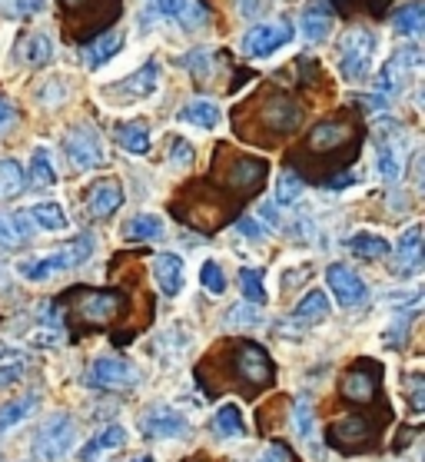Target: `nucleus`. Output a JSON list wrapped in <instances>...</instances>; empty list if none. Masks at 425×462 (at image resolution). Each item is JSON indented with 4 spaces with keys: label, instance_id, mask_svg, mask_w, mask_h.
Returning <instances> with one entry per match:
<instances>
[{
    "label": "nucleus",
    "instance_id": "1",
    "mask_svg": "<svg viewBox=\"0 0 425 462\" xmlns=\"http://www.w3.org/2000/svg\"><path fill=\"white\" fill-rule=\"evenodd\" d=\"M90 256H94V236H90V233H80V236H73L60 250L31 253V256L17 260V276L27 280V283H43V280H51V276L67 273L73 266L87 263Z\"/></svg>",
    "mask_w": 425,
    "mask_h": 462
},
{
    "label": "nucleus",
    "instance_id": "2",
    "mask_svg": "<svg viewBox=\"0 0 425 462\" xmlns=\"http://www.w3.org/2000/svg\"><path fill=\"white\" fill-rule=\"evenodd\" d=\"M379 37L369 27H349L339 37V74L346 84H365L375 67Z\"/></svg>",
    "mask_w": 425,
    "mask_h": 462
},
{
    "label": "nucleus",
    "instance_id": "3",
    "mask_svg": "<svg viewBox=\"0 0 425 462\" xmlns=\"http://www.w3.org/2000/svg\"><path fill=\"white\" fill-rule=\"evenodd\" d=\"M160 80H163L160 60H146L136 74H130L126 80H120V84H114V87H106L100 94H104V100H114L116 110H120V106H134V104L150 100V97L160 90Z\"/></svg>",
    "mask_w": 425,
    "mask_h": 462
},
{
    "label": "nucleus",
    "instance_id": "4",
    "mask_svg": "<svg viewBox=\"0 0 425 462\" xmlns=\"http://www.w3.org/2000/svg\"><path fill=\"white\" fill-rule=\"evenodd\" d=\"M73 442H77V420L70 412H53L51 420L43 422L37 439H33V449L37 456L47 462H60L73 452Z\"/></svg>",
    "mask_w": 425,
    "mask_h": 462
},
{
    "label": "nucleus",
    "instance_id": "5",
    "mask_svg": "<svg viewBox=\"0 0 425 462\" xmlns=\"http://www.w3.org/2000/svg\"><path fill=\"white\" fill-rule=\"evenodd\" d=\"M296 37V27L286 21H273V23H256L243 33L239 41V51L246 57H273L276 51H282L286 43H292Z\"/></svg>",
    "mask_w": 425,
    "mask_h": 462
},
{
    "label": "nucleus",
    "instance_id": "6",
    "mask_svg": "<svg viewBox=\"0 0 425 462\" xmlns=\"http://www.w3.org/2000/svg\"><path fill=\"white\" fill-rule=\"evenodd\" d=\"M63 153H67V160L73 163V170H80V173L100 170L106 163L100 134H94L90 126H73L70 134L63 137Z\"/></svg>",
    "mask_w": 425,
    "mask_h": 462
},
{
    "label": "nucleus",
    "instance_id": "7",
    "mask_svg": "<svg viewBox=\"0 0 425 462\" xmlns=\"http://www.w3.org/2000/svg\"><path fill=\"white\" fill-rule=\"evenodd\" d=\"M87 379H90V386L100 389H134L140 383V373L134 363H126L120 356H97Z\"/></svg>",
    "mask_w": 425,
    "mask_h": 462
},
{
    "label": "nucleus",
    "instance_id": "8",
    "mask_svg": "<svg viewBox=\"0 0 425 462\" xmlns=\"http://www.w3.org/2000/svg\"><path fill=\"white\" fill-rule=\"evenodd\" d=\"M150 11L160 21L180 23L183 31H199L209 21V11L199 0H150Z\"/></svg>",
    "mask_w": 425,
    "mask_h": 462
},
{
    "label": "nucleus",
    "instance_id": "9",
    "mask_svg": "<svg viewBox=\"0 0 425 462\" xmlns=\"http://www.w3.org/2000/svg\"><path fill=\"white\" fill-rule=\"evenodd\" d=\"M326 283H329V293L336 296V303L346 306V310L365 303V293H369L365 283L359 280V273L346 263H329L326 266Z\"/></svg>",
    "mask_w": 425,
    "mask_h": 462
},
{
    "label": "nucleus",
    "instance_id": "10",
    "mask_svg": "<svg viewBox=\"0 0 425 462\" xmlns=\"http://www.w3.org/2000/svg\"><path fill=\"white\" fill-rule=\"evenodd\" d=\"M140 430L150 436V439H180L189 432V422L183 412H177L173 406H150V410L140 416Z\"/></svg>",
    "mask_w": 425,
    "mask_h": 462
},
{
    "label": "nucleus",
    "instance_id": "11",
    "mask_svg": "<svg viewBox=\"0 0 425 462\" xmlns=\"http://www.w3.org/2000/svg\"><path fill=\"white\" fill-rule=\"evenodd\" d=\"M375 167H379V177L385 183H399L405 170V137L402 134H383L379 143H375Z\"/></svg>",
    "mask_w": 425,
    "mask_h": 462
},
{
    "label": "nucleus",
    "instance_id": "12",
    "mask_svg": "<svg viewBox=\"0 0 425 462\" xmlns=\"http://www.w3.org/2000/svg\"><path fill=\"white\" fill-rule=\"evenodd\" d=\"M153 283L160 286L163 296H180L183 293V283H187V266L177 253H160L153 260Z\"/></svg>",
    "mask_w": 425,
    "mask_h": 462
},
{
    "label": "nucleus",
    "instance_id": "13",
    "mask_svg": "<svg viewBox=\"0 0 425 462\" xmlns=\"http://www.w3.org/2000/svg\"><path fill=\"white\" fill-rule=\"evenodd\" d=\"M120 207H124V187L116 180H97L94 187H90V197H87L90 217L104 220V217H114Z\"/></svg>",
    "mask_w": 425,
    "mask_h": 462
},
{
    "label": "nucleus",
    "instance_id": "14",
    "mask_svg": "<svg viewBox=\"0 0 425 462\" xmlns=\"http://www.w3.org/2000/svg\"><path fill=\"white\" fill-rule=\"evenodd\" d=\"M422 266V226L412 223L395 246V273H415Z\"/></svg>",
    "mask_w": 425,
    "mask_h": 462
},
{
    "label": "nucleus",
    "instance_id": "15",
    "mask_svg": "<svg viewBox=\"0 0 425 462\" xmlns=\"http://www.w3.org/2000/svg\"><path fill=\"white\" fill-rule=\"evenodd\" d=\"M180 124L197 126V130H207V134H213V130L223 124V110H219L217 100L199 97V100H189V104L180 110Z\"/></svg>",
    "mask_w": 425,
    "mask_h": 462
},
{
    "label": "nucleus",
    "instance_id": "16",
    "mask_svg": "<svg viewBox=\"0 0 425 462\" xmlns=\"http://www.w3.org/2000/svg\"><path fill=\"white\" fill-rule=\"evenodd\" d=\"M332 23H336V17H332V7H329V0H316V4H310L306 11H302V37L312 43H319L329 37L332 31Z\"/></svg>",
    "mask_w": 425,
    "mask_h": 462
},
{
    "label": "nucleus",
    "instance_id": "17",
    "mask_svg": "<svg viewBox=\"0 0 425 462\" xmlns=\"http://www.w3.org/2000/svg\"><path fill=\"white\" fill-rule=\"evenodd\" d=\"M126 442V430L124 426H106V430H100L90 442H83L80 446V462H97V459H104L106 452H114L120 449Z\"/></svg>",
    "mask_w": 425,
    "mask_h": 462
},
{
    "label": "nucleus",
    "instance_id": "18",
    "mask_svg": "<svg viewBox=\"0 0 425 462\" xmlns=\"http://www.w3.org/2000/svg\"><path fill=\"white\" fill-rule=\"evenodd\" d=\"M27 177L37 189H53L57 187V167H53V150L47 143H37L27 163Z\"/></svg>",
    "mask_w": 425,
    "mask_h": 462
},
{
    "label": "nucleus",
    "instance_id": "19",
    "mask_svg": "<svg viewBox=\"0 0 425 462\" xmlns=\"http://www.w3.org/2000/svg\"><path fill=\"white\" fill-rule=\"evenodd\" d=\"M37 406H41V396H37V393L4 402V406H0V436H7V432H14L17 426H23V422L37 412Z\"/></svg>",
    "mask_w": 425,
    "mask_h": 462
},
{
    "label": "nucleus",
    "instance_id": "20",
    "mask_svg": "<svg viewBox=\"0 0 425 462\" xmlns=\"http://www.w3.org/2000/svg\"><path fill=\"white\" fill-rule=\"evenodd\" d=\"M236 366L249 383H266L270 373H273L270 356H266L256 343H243V349H239V356H236Z\"/></svg>",
    "mask_w": 425,
    "mask_h": 462
},
{
    "label": "nucleus",
    "instance_id": "21",
    "mask_svg": "<svg viewBox=\"0 0 425 462\" xmlns=\"http://www.w3.org/2000/svg\"><path fill=\"white\" fill-rule=\"evenodd\" d=\"M114 140L126 153H136V157L150 153V130H146L143 120H124V124H116Z\"/></svg>",
    "mask_w": 425,
    "mask_h": 462
},
{
    "label": "nucleus",
    "instance_id": "22",
    "mask_svg": "<svg viewBox=\"0 0 425 462\" xmlns=\"http://www.w3.org/2000/svg\"><path fill=\"white\" fill-rule=\"evenodd\" d=\"M183 67H187L197 80H213V77L223 70V53L213 51V47H197V51H189L187 57H183Z\"/></svg>",
    "mask_w": 425,
    "mask_h": 462
},
{
    "label": "nucleus",
    "instance_id": "23",
    "mask_svg": "<svg viewBox=\"0 0 425 462\" xmlns=\"http://www.w3.org/2000/svg\"><path fill=\"white\" fill-rule=\"evenodd\" d=\"M213 432L223 436V439H243L246 436V416H243L236 402H223L213 412Z\"/></svg>",
    "mask_w": 425,
    "mask_h": 462
},
{
    "label": "nucleus",
    "instance_id": "24",
    "mask_svg": "<svg viewBox=\"0 0 425 462\" xmlns=\"http://www.w3.org/2000/svg\"><path fill=\"white\" fill-rule=\"evenodd\" d=\"M329 313H332L329 293H322V290H310L300 303L292 306V319L296 323H319V319H329Z\"/></svg>",
    "mask_w": 425,
    "mask_h": 462
},
{
    "label": "nucleus",
    "instance_id": "25",
    "mask_svg": "<svg viewBox=\"0 0 425 462\" xmlns=\"http://www.w3.org/2000/svg\"><path fill=\"white\" fill-rule=\"evenodd\" d=\"M27 217L33 220V226H41V230H47V233H63L67 226H70L67 213H63V207H60V203H53V200L33 203L31 210H27Z\"/></svg>",
    "mask_w": 425,
    "mask_h": 462
},
{
    "label": "nucleus",
    "instance_id": "26",
    "mask_svg": "<svg viewBox=\"0 0 425 462\" xmlns=\"http://www.w3.org/2000/svg\"><path fill=\"white\" fill-rule=\"evenodd\" d=\"M120 43H124V33L120 31H110V33H104V37H97L94 43H87V47H83L87 67H104L106 60H114L116 53H120Z\"/></svg>",
    "mask_w": 425,
    "mask_h": 462
},
{
    "label": "nucleus",
    "instance_id": "27",
    "mask_svg": "<svg viewBox=\"0 0 425 462\" xmlns=\"http://www.w3.org/2000/svg\"><path fill=\"white\" fill-rule=\"evenodd\" d=\"M346 246L356 253V256H363V260H383L385 253H389V240H385L383 233H373V230H356Z\"/></svg>",
    "mask_w": 425,
    "mask_h": 462
},
{
    "label": "nucleus",
    "instance_id": "28",
    "mask_svg": "<svg viewBox=\"0 0 425 462\" xmlns=\"http://www.w3.org/2000/svg\"><path fill=\"white\" fill-rule=\"evenodd\" d=\"M166 230L163 217H156V213H136L134 220L126 223V240L134 243H146V240H160Z\"/></svg>",
    "mask_w": 425,
    "mask_h": 462
},
{
    "label": "nucleus",
    "instance_id": "29",
    "mask_svg": "<svg viewBox=\"0 0 425 462\" xmlns=\"http://www.w3.org/2000/svg\"><path fill=\"white\" fill-rule=\"evenodd\" d=\"M27 189V173L17 160H0V203L21 197Z\"/></svg>",
    "mask_w": 425,
    "mask_h": 462
},
{
    "label": "nucleus",
    "instance_id": "30",
    "mask_svg": "<svg viewBox=\"0 0 425 462\" xmlns=\"http://www.w3.org/2000/svg\"><path fill=\"white\" fill-rule=\"evenodd\" d=\"M21 60L27 67H47L53 60V41L47 33H31L27 41L21 43Z\"/></svg>",
    "mask_w": 425,
    "mask_h": 462
},
{
    "label": "nucleus",
    "instance_id": "31",
    "mask_svg": "<svg viewBox=\"0 0 425 462\" xmlns=\"http://www.w3.org/2000/svg\"><path fill=\"white\" fill-rule=\"evenodd\" d=\"M393 23H395V31L405 33V37H419V33H422V27H425L422 4H419V0H409V4H402V7L395 11Z\"/></svg>",
    "mask_w": 425,
    "mask_h": 462
},
{
    "label": "nucleus",
    "instance_id": "32",
    "mask_svg": "<svg viewBox=\"0 0 425 462\" xmlns=\"http://www.w3.org/2000/svg\"><path fill=\"white\" fill-rule=\"evenodd\" d=\"M292 430H296L300 439L312 442V432H316V412H312V402L306 400V396H300L296 406H292Z\"/></svg>",
    "mask_w": 425,
    "mask_h": 462
},
{
    "label": "nucleus",
    "instance_id": "33",
    "mask_svg": "<svg viewBox=\"0 0 425 462\" xmlns=\"http://www.w3.org/2000/svg\"><path fill=\"white\" fill-rule=\"evenodd\" d=\"M346 137H349V126L346 124H319L312 130L310 140L316 150H329V147H336V143H343Z\"/></svg>",
    "mask_w": 425,
    "mask_h": 462
},
{
    "label": "nucleus",
    "instance_id": "34",
    "mask_svg": "<svg viewBox=\"0 0 425 462\" xmlns=\"http://www.w3.org/2000/svg\"><path fill=\"white\" fill-rule=\"evenodd\" d=\"M33 97H37L41 106H63L67 97H70V87H67V80H60V77H51V80H43V87Z\"/></svg>",
    "mask_w": 425,
    "mask_h": 462
},
{
    "label": "nucleus",
    "instance_id": "35",
    "mask_svg": "<svg viewBox=\"0 0 425 462\" xmlns=\"http://www.w3.org/2000/svg\"><path fill=\"white\" fill-rule=\"evenodd\" d=\"M199 283H203V290L209 296H223L226 293V273H223V266L217 260H207L199 266Z\"/></svg>",
    "mask_w": 425,
    "mask_h": 462
},
{
    "label": "nucleus",
    "instance_id": "36",
    "mask_svg": "<svg viewBox=\"0 0 425 462\" xmlns=\"http://www.w3.org/2000/svg\"><path fill=\"white\" fill-rule=\"evenodd\" d=\"M239 286H243V300L253 306H263L266 303V286H263L260 273L256 270H239Z\"/></svg>",
    "mask_w": 425,
    "mask_h": 462
},
{
    "label": "nucleus",
    "instance_id": "37",
    "mask_svg": "<svg viewBox=\"0 0 425 462\" xmlns=\"http://www.w3.org/2000/svg\"><path fill=\"white\" fill-rule=\"evenodd\" d=\"M300 197H302V177H300V173H292V170L280 173V183H276V203H282V207H292Z\"/></svg>",
    "mask_w": 425,
    "mask_h": 462
},
{
    "label": "nucleus",
    "instance_id": "38",
    "mask_svg": "<svg viewBox=\"0 0 425 462\" xmlns=\"http://www.w3.org/2000/svg\"><path fill=\"white\" fill-rule=\"evenodd\" d=\"M296 124H300V110H296V104H290V100H276L270 110V126H276L280 134H286V130H292Z\"/></svg>",
    "mask_w": 425,
    "mask_h": 462
},
{
    "label": "nucleus",
    "instance_id": "39",
    "mask_svg": "<svg viewBox=\"0 0 425 462\" xmlns=\"http://www.w3.org/2000/svg\"><path fill=\"white\" fill-rule=\"evenodd\" d=\"M120 310V300L116 296H106V293H94L87 303H83V313L90 316V319H106V316H114Z\"/></svg>",
    "mask_w": 425,
    "mask_h": 462
},
{
    "label": "nucleus",
    "instance_id": "40",
    "mask_svg": "<svg viewBox=\"0 0 425 462\" xmlns=\"http://www.w3.org/2000/svg\"><path fill=\"white\" fill-rule=\"evenodd\" d=\"M47 7V0H0V14L4 17H33Z\"/></svg>",
    "mask_w": 425,
    "mask_h": 462
},
{
    "label": "nucleus",
    "instance_id": "41",
    "mask_svg": "<svg viewBox=\"0 0 425 462\" xmlns=\"http://www.w3.org/2000/svg\"><path fill=\"white\" fill-rule=\"evenodd\" d=\"M263 173H266V167L256 163V160H239L236 170H233V177H236L239 187H256Z\"/></svg>",
    "mask_w": 425,
    "mask_h": 462
},
{
    "label": "nucleus",
    "instance_id": "42",
    "mask_svg": "<svg viewBox=\"0 0 425 462\" xmlns=\"http://www.w3.org/2000/svg\"><path fill=\"white\" fill-rule=\"evenodd\" d=\"M226 319H229V326H256L263 316L253 303H239V306H233V310H229Z\"/></svg>",
    "mask_w": 425,
    "mask_h": 462
},
{
    "label": "nucleus",
    "instance_id": "43",
    "mask_svg": "<svg viewBox=\"0 0 425 462\" xmlns=\"http://www.w3.org/2000/svg\"><path fill=\"white\" fill-rule=\"evenodd\" d=\"M193 147H189L187 140L183 137H177L173 140V150H170V160H173V167H193Z\"/></svg>",
    "mask_w": 425,
    "mask_h": 462
},
{
    "label": "nucleus",
    "instance_id": "44",
    "mask_svg": "<svg viewBox=\"0 0 425 462\" xmlns=\"http://www.w3.org/2000/svg\"><path fill=\"white\" fill-rule=\"evenodd\" d=\"M346 393L356 396V400H365V396L373 393V383H369L365 376H353V379H346Z\"/></svg>",
    "mask_w": 425,
    "mask_h": 462
},
{
    "label": "nucleus",
    "instance_id": "45",
    "mask_svg": "<svg viewBox=\"0 0 425 462\" xmlns=\"http://www.w3.org/2000/svg\"><path fill=\"white\" fill-rule=\"evenodd\" d=\"M17 243H21V236H17V230H14L11 217H0V246L11 250V246H17Z\"/></svg>",
    "mask_w": 425,
    "mask_h": 462
},
{
    "label": "nucleus",
    "instance_id": "46",
    "mask_svg": "<svg viewBox=\"0 0 425 462\" xmlns=\"http://www.w3.org/2000/svg\"><path fill=\"white\" fill-rule=\"evenodd\" d=\"M23 376V363H7V366H0V389L17 383Z\"/></svg>",
    "mask_w": 425,
    "mask_h": 462
},
{
    "label": "nucleus",
    "instance_id": "47",
    "mask_svg": "<svg viewBox=\"0 0 425 462\" xmlns=\"http://www.w3.org/2000/svg\"><path fill=\"white\" fill-rule=\"evenodd\" d=\"M14 120H17V110H14V104L7 100V97L0 94V130H7Z\"/></svg>",
    "mask_w": 425,
    "mask_h": 462
},
{
    "label": "nucleus",
    "instance_id": "48",
    "mask_svg": "<svg viewBox=\"0 0 425 462\" xmlns=\"http://www.w3.org/2000/svg\"><path fill=\"white\" fill-rule=\"evenodd\" d=\"M253 462H290V456H286L282 446H270V449H263Z\"/></svg>",
    "mask_w": 425,
    "mask_h": 462
},
{
    "label": "nucleus",
    "instance_id": "49",
    "mask_svg": "<svg viewBox=\"0 0 425 462\" xmlns=\"http://www.w3.org/2000/svg\"><path fill=\"white\" fill-rule=\"evenodd\" d=\"M236 11L243 17H256L263 11V0H236Z\"/></svg>",
    "mask_w": 425,
    "mask_h": 462
},
{
    "label": "nucleus",
    "instance_id": "50",
    "mask_svg": "<svg viewBox=\"0 0 425 462\" xmlns=\"http://www.w3.org/2000/svg\"><path fill=\"white\" fill-rule=\"evenodd\" d=\"M260 220H263V223H270L273 230L280 226V217H276V210H273V203H260Z\"/></svg>",
    "mask_w": 425,
    "mask_h": 462
},
{
    "label": "nucleus",
    "instance_id": "51",
    "mask_svg": "<svg viewBox=\"0 0 425 462\" xmlns=\"http://www.w3.org/2000/svg\"><path fill=\"white\" fill-rule=\"evenodd\" d=\"M239 230L246 233L249 240H263V230H260V226H256L253 220H243V223H239Z\"/></svg>",
    "mask_w": 425,
    "mask_h": 462
},
{
    "label": "nucleus",
    "instance_id": "52",
    "mask_svg": "<svg viewBox=\"0 0 425 462\" xmlns=\"http://www.w3.org/2000/svg\"><path fill=\"white\" fill-rule=\"evenodd\" d=\"M4 356H11V346H4V343H0V359Z\"/></svg>",
    "mask_w": 425,
    "mask_h": 462
},
{
    "label": "nucleus",
    "instance_id": "53",
    "mask_svg": "<svg viewBox=\"0 0 425 462\" xmlns=\"http://www.w3.org/2000/svg\"><path fill=\"white\" fill-rule=\"evenodd\" d=\"M130 462H153L150 456H136V459H130Z\"/></svg>",
    "mask_w": 425,
    "mask_h": 462
}]
</instances>
